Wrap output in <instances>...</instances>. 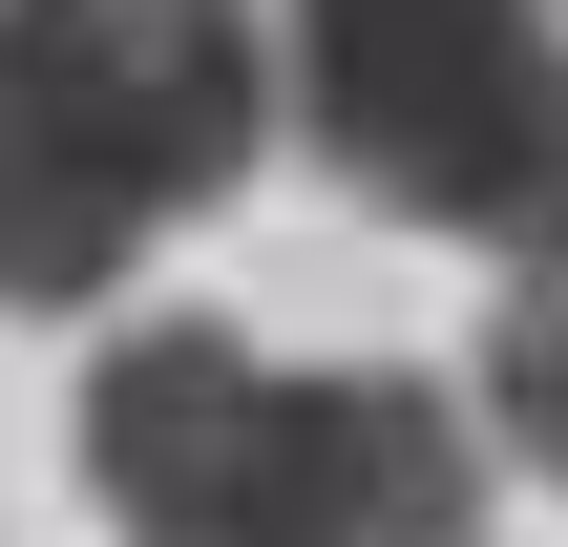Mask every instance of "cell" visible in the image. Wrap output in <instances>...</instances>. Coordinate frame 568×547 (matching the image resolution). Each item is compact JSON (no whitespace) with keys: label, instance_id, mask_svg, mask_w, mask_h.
I'll use <instances>...</instances> for the list:
<instances>
[{"label":"cell","instance_id":"3957f363","mask_svg":"<svg viewBox=\"0 0 568 547\" xmlns=\"http://www.w3.org/2000/svg\"><path fill=\"white\" fill-rule=\"evenodd\" d=\"M464 422H506L485 464H548V485H568V274H548V295H506V337H485Z\"/></svg>","mask_w":568,"mask_h":547},{"label":"cell","instance_id":"7a4b0ae2","mask_svg":"<svg viewBox=\"0 0 568 547\" xmlns=\"http://www.w3.org/2000/svg\"><path fill=\"white\" fill-rule=\"evenodd\" d=\"M485 506H506V464H485L464 379H400V358H253L190 547H485Z\"/></svg>","mask_w":568,"mask_h":547},{"label":"cell","instance_id":"6da1fadb","mask_svg":"<svg viewBox=\"0 0 568 547\" xmlns=\"http://www.w3.org/2000/svg\"><path fill=\"white\" fill-rule=\"evenodd\" d=\"M274 148V21L253 0H0V316H84L253 190Z\"/></svg>","mask_w":568,"mask_h":547},{"label":"cell","instance_id":"277c9868","mask_svg":"<svg viewBox=\"0 0 568 547\" xmlns=\"http://www.w3.org/2000/svg\"><path fill=\"white\" fill-rule=\"evenodd\" d=\"M548 42H568V0H548Z\"/></svg>","mask_w":568,"mask_h":547}]
</instances>
